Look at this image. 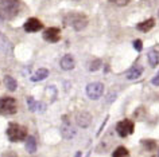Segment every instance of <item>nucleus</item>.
Listing matches in <instances>:
<instances>
[{"mask_svg": "<svg viewBox=\"0 0 159 157\" xmlns=\"http://www.w3.org/2000/svg\"><path fill=\"white\" fill-rule=\"evenodd\" d=\"M63 24L67 27H71L75 31H82L88 26V16L82 12L71 11V12H67L63 16Z\"/></svg>", "mask_w": 159, "mask_h": 157, "instance_id": "1", "label": "nucleus"}, {"mask_svg": "<svg viewBox=\"0 0 159 157\" xmlns=\"http://www.w3.org/2000/svg\"><path fill=\"white\" fill-rule=\"evenodd\" d=\"M20 11V0H0V15L4 19H14Z\"/></svg>", "mask_w": 159, "mask_h": 157, "instance_id": "2", "label": "nucleus"}, {"mask_svg": "<svg viewBox=\"0 0 159 157\" xmlns=\"http://www.w3.org/2000/svg\"><path fill=\"white\" fill-rule=\"evenodd\" d=\"M7 136H8L10 141L12 142H19V141L27 140L29 137V130L25 125L16 124V122H10L8 128H7Z\"/></svg>", "mask_w": 159, "mask_h": 157, "instance_id": "3", "label": "nucleus"}, {"mask_svg": "<svg viewBox=\"0 0 159 157\" xmlns=\"http://www.w3.org/2000/svg\"><path fill=\"white\" fill-rule=\"evenodd\" d=\"M18 112V102L12 97H2L0 98V114L2 116H12Z\"/></svg>", "mask_w": 159, "mask_h": 157, "instance_id": "4", "label": "nucleus"}, {"mask_svg": "<svg viewBox=\"0 0 159 157\" xmlns=\"http://www.w3.org/2000/svg\"><path fill=\"white\" fill-rule=\"evenodd\" d=\"M116 132L117 134L121 137V138H125V137L131 136L132 133L135 132V124L132 120H121L119 121V122L116 124Z\"/></svg>", "mask_w": 159, "mask_h": 157, "instance_id": "5", "label": "nucleus"}, {"mask_svg": "<svg viewBox=\"0 0 159 157\" xmlns=\"http://www.w3.org/2000/svg\"><path fill=\"white\" fill-rule=\"evenodd\" d=\"M85 93L89 100H93V101L98 100L102 95V93H104V85L101 82H92V83H89L86 86Z\"/></svg>", "mask_w": 159, "mask_h": 157, "instance_id": "6", "label": "nucleus"}, {"mask_svg": "<svg viewBox=\"0 0 159 157\" xmlns=\"http://www.w3.org/2000/svg\"><path fill=\"white\" fill-rule=\"evenodd\" d=\"M43 39L49 43H57L61 40V30L58 27H49L43 31Z\"/></svg>", "mask_w": 159, "mask_h": 157, "instance_id": "7", "label": "nucleus"}, {"mask_svg": "<svg viewBox=\"0 0 159 157\" xmlns=\"http://www.w3.org/2000/svg\"><path fill=\"white\" fill-rule=\"evenodd\" d=\"M23 28L26 32H38L43 28V23L38 18H29L23 24Z\"/></svg>", "mask_w": 159, "mask_h": 157, "instance_id": "8", "label": "nucleus"}, {"mask_svg": "<svg viewBox=\"0 0 159 157\" xmlns=\"http://www.w3.org/2000/svg\"><path fill=\"white\" fill-rule=\"evenodd\" d=\"M75 122L80 128H88L90 124H92V114H90L89 112H80L77 113V116H75Z\"/></svg>", "mask_w": 159, "mask_h": 157, "instance_id": "9", "label": "nucleus"}, {"mask_svg": "<svg viewBox=\"0 0 159 157\" xmlns=\"http://www.w3.org/2000/svg\"><path fill=\"white\" fill-rule=\"evenodd\" d=\"M74 134H75V132H74V129H71L69 117L63 116L62 117V136H63V138L70 140V138L74 137Z\"/></svg>", "mask_w": 159, "mask_h": 157, "instance_id": "10", "label": "nucleus"}, {"mask_svg": "<svg viewBox=\"0 0 159 157\" xmlns=\"http://www.w3.org/2000/svg\"><path fill=\"white\" fill-rule=\"evenodd\" d=\"M59 65H61V69L62 70L70 71V70H73L74 66H75L74 57L71 55V54H65V55L61 58V62H59Z\"/></svg>", "mask_w": 159, "mask_h": 157, "instance_id": "11", "label": "nucleus"}, {"mask_svg": "<svg viewBox=\"0 0 159 157\" xmlns=\"http://www.w3.org/2000/svg\"><path fill=\"white\" fill-rule=\"evenodd\" d=\"M140 145L143 146V149H144L146 152H157L159 146H158V142L152 138H144L140 141Z\"/></svg>", "mask_w": 159, "mask_h": 157, "instance_id": "12", "label": "nucleus"}, {"mask_svg": "<svg viewBox=\"0 0 159 157\" xmlns=\"http://www.w3.org/2000/svg\"><path fill=\"white\" fill-rule=\"evenodd\" d=\"M142 74H143V67L142 66H134V67H131L128 71H127V79H129V81H135V79H139V78L142 77Z\"/></svg>", "mask_w": 159, "mask_h": 157, "instance_id": "13", "label": "nucleus"}, {"mask_svg": "<svg viewBox=\"0 0 159 157\" xmlns=\"http://www.w3.org/2000/svg\"><path fill=\"white\" fill-rule=\"evenodd\" d=\"M154 26H155V19L154 18H150V19H147V20H144V22L138 23L136 28L140 31V32H148L150 30L154 28Z\"/></svg>", "mask_w": 159, "mask_h": 157, "instance_id": "14", "label": "nucleus"}, {"mask_svg": "<svg viewBox=\"0 0 159 157\" xmlns=\"http://www.w3.org/2000/svg\"><path fill=\"white\" fill-rule=\"evenodd\" d=\"M47 77H49V70L45 69V67H42V69H38L37 71L31 75L30 79H31V82H39V81L46 79Z\"/></svg>", "mask_w": 159, "mask_h": 157, "instance_id": "15", "label": "nucleus"}, {"mask_svg": "<svg viewBox=\"0 0 159 157\" xmlns=\"http://www.w3.org/2000/svg\"><path fill=\"white\" fill-rule=\"evenodd\" d=\"M147 59H148V63L152 69H155L159 65V51L158 50H150L147 53Z\"/></svg>", "mask_w": 159, "mask_h": 157, "instance_id": "16", "label": "nucleus"}, {"mask_svg": "<svg viewBox=\"0 0 159 157\" xmlns=\"http://www.w3.org/2000/svg\"><path fill=\"white\" fill-rule=\"evenodd\" d=\"M3 82H4V86L7 90H10V91H15V90L18 89V82L16 79L12 77V75H4V79H3Z\"/></svg>", "mask_w": 159, "mask_h": 157, "instance_id": "17", "label": "nucleus"}, {"mask_svg": "<svg viewBox=\"0 0 159 157\" xmlns=\"http://www.w3.org/2000/svg\"><path fill=\"white\" fill-rule=\"evenodd\" d=\"M37 148H38V145H37V140L34 138V137H27V140H26V151L29 152V153H35L37 152Z\"/></svg>", "mask_w": 159, "mask_h": 157, "instance_id": "18", "label": "nucleus"}, {"mask_svg": "<svg viewBox=\"0 0 159 157\" xmlns=\"http://www.w3.org/2000/svg\"><path fill=\"white\" fill-rule=\"evenodd\" d=\"M129 156H131L129 155V151L125 146H123V145L117 146L113 151V153H112V157H129Z\"/></svg>", "mask_w": 159, "mask_h": 157, "instance_id": "19", "label": "nucleus"}, {"mask_svg": "<svg viewBox=\"0 0 159 157\" xmlns=\"http://www.w3.org/2000/svg\"><path fill=\"white\" fill-rule=\"evenodd\" d=\"M146 116H147V109L144 106H139V108H136V110L134 112V118L135 120L142 121V120L146 118Z\"/></svg>", "mask_w": 159, "mask_h": 157, "instance_id": "20", "label": "nucleus"}, {"mask_svg": "<svg viewBox=\"0 0 159 157\" xmlns=\"http://www.w3.org/2000/svg\"><path fill=\"white\" fill-rule=\"evenodd\" d=\"M27 105H29V109L31 112H37L38 108L41 106V104L35 101L34 97H27Z\"/></svg>", "mask_w": 159, "mask_h": 157, "instance_id": "21", "label": "nucleus"}, {"mask_svg": "<svg viewBox=\"0 0 159 157\" xmlns=\"http://www.w3.org/2000/svg\"><path fill=\"white\" fill-rule=\"evenodd\" d=\"M101 65H102V62H101V59H93L92 62H90V66H89V70L90 71H97L98 69L101 67Z\"/></svg>", "mask_w": 159, "mask_h": 157, "instance_id": "22", "label": "nucleus"}, {"mask_svg": "<svg viewBox=\"0 0 159 157\" xmlns=\"http://www.w3.org/2000/svg\"><path fill=\"white\" fill-rule=\"evenodd\" d=\"M132 46H134V49L138 51V53H140V51L143 50V42L140 40V39H135L134 43H132Z\"/></svg>", "mask_w": 159, "mask_h": 157, "instance_id": "23", "label": "nucleus"}, {"mask_svg": "<svg viewBox=\"0 0 159 157\" xmlns=\"http://www.w3.org/2000/svg\"><path fill=\"white\" fill-rule=\"evenodd\" d=\"M109 2L113 3V4H116V6H119V7H125L131 0H109Z\"/></svg>", "mask_w": 159, "mask_h": 157, "instance_id": "24", "label": "nucleus"}, {"mask_svg": "<svg viewBox=\"0 0 159 157\" xmlns=\"http://www.w3.org/2000/svg\"><path fill=\"white\" fill-rule=\"evenodd\" d=\"M151 85H152V86H157V87H159V71L157 73V75L151 78Z\"/></svg>", "mask_w": 159, "mask_h": 157, "instance_id": "25", "label": "nucleus"}, {"mask_svg": "<svg viewBox=\"0 0 159 157\" xmlns=\"http://www.w3.org/2000/svg\"><path fill=\"white\" fill-rule=\"evenodd\" d=\"M2 157H18V156L15 155L14 152H6V153H3Z\"/></svg>", "mask_w": 159, "mask_h": 157, "instance_id": "26", "label": "nucleus"}, {"mask_svg": "<svg viewBox=\"0 0 159 157\" xmlns=\"http://www.w3.org/2000/svg\"><path fill=\"white\" fill-rule=\"evenodd\" d=\"M74 157H81V153H80V152H78V153H77V155H75Z\"/></svg>", "mask_w": 159, "mask_h": 157, "instance_id": "27", "label": "nucleus"}, {"mask_svg": "<svg viewBox=\"0 0 159 157\" xmlns=\"http://www.w3.org/2000/svg\"><path fill=\"white\" fill-rule=\"evenodd\" d=\"M151 157H159V156H157V155H154V156H151Z\"/></svg>", "mask_w": 159, "mask_h": 157, "instance_id": "28", "label": "nucleus"}, {"mask_svg": "<svg viewBox=\"0 0 159 157\" xmlns=\"http://www.w3.org/2000/svg\"><path fill=\"white\" fill-rule=\"evenodd\" d=\"M75 2H78V0H75Z\"/></svg>", "mask_w": 159, "mask_h": 157, "instance_id": "29", "label": "nucleus"}, {"mask_svg": "<svg viewBox=\"0 0 159 157\" xmlns=\"http://www.w3.org/2000/svg\"><path fill=\"white\" fill-rule=\"evenodd\" d=\"M158 156H159V153H158Z\"/></svg>", "mask_w": 159, "mask_h": 157, "instance_id": "30", "label": "nucleus"}, {"mask_svg": "<svg viewBox=\"0 0 159 157\" xmlns=\"http://www.w3.org/2000/svg\"><path fill=\"white\" fill-rule=\"evenodd\" d=\"M0 20H2V19H0Z\"/></svg>", "mask_w": 159, "mask_h": 157, "instance_id": "31", "label": "nucleus"}, {"mask_svg": "<svg viewBox=\"0 0 159 157\" xmlns=\"http://www.w3.org/2000/svg\"><path fill=\"white\" fill-rule=\"evenodd\" d=\"M158 14H159V12H158Z\"/></svg>", "mask_w": 159, "mask_h": 157, "instance_id": "32", "label": "nucleus"}]
</instances>
